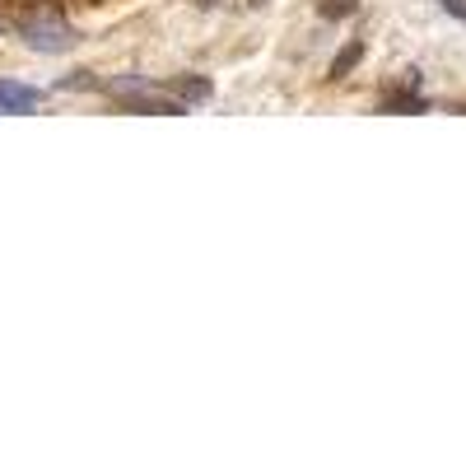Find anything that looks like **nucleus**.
I'll return each instance as SVG.
<instances>
[{
    "label": "nucleus",
    "mask_w": 466,
    "mask_h": 466,
    "mask_svg": "<svg viewBox=\"0 0 466 466\" xmlns=\"http://www.w3.org/2000/svg\"><path fill=\"white\" fill-rule=\"evenodd\" d=\"M24 43L33 47V52H70L75 47V28L66 24V19H56V15H43V19H24Z\"/></svg>",
    "instance_id": "obj_1"
},
{
    "label": "nucleus",
    "mask_w": 466,
    "mask_h": 466,
    "mask_svg": "<svg viewBox=\"0 0 466 466\" xmlns=\"http://www.w3.org/2000/svg\"><path fill=\"white\" fill-rule=\"evenodd\" d=\"M37 103H43V89L19 85V80H0V112H10V116H28Z\"/></svg>",
    "instance_id": "obj_2"
},
{
    "label": "nucleus",
    "mask_w": 466,
    "mask_h": 466,
    "mask_svg": "<svg viewBox=\"0 0 466 466\" xmlns=\"http://www.w3.org/2000/svg\"><path fill=\"white\" fill-rule=\"evenodd\" d=\"M424 107H430V103H424L420 89H410V85L382 98V112H397V116H415V112H424Z\"/></svg>",
    "instance_id": "obj_3"
},
{
    "label": "nucleus",
    "mask_w": 466,
    "mask_h": 466,
    "mask_svg": "<svg viewBox=\"0 0 466 466\" xmlns=\"http://www.w3.org/2000/svg\"><path fill=\"white\" fill-rule=\"evenodd\" d=\"M168 89H173V98H182L187 107H191V103H206V98H210V80H201V75H187V80H173Z\"/></svg>",
    "instance_id": "obj_4"
},
{
    "label": "nucleus",
    "mask_w": 466,
    "mask_h": 466,
    "mask_svg": "<svg viewBox=\"0 0 466 466\" xmlns=\"http://www.w3.org/2000/svg\"><path fill=\"white\" fill-rule=\"evenodd\" d=\"M360 56H364V43H350L345 52H336V61H331V80H345V75L360 66Z\"/></svg>",
    "instance_id": "obj_5"
},
{
    "label": "nucleus",
    "mask_w": 466,
    "mask_h": 466,
    "mask_svg": "<svg viewBox=\"0 0 466 466\" xmlns=\"http://www.w3.org/2000/svg\"><path fill=\"white\" fill-rule=\"evenodd\" d=\"M318 15L322 19H345V15H355V0H318Z\"/></svg>",
    "instance_id": "obj_6"
},
{
    "label": "nucleus",
    "mask_w": 466,
    "mask_h": 466,
    "mask_svg": "<svg viewBox=\"0 0 466 466\" xmlns=\"http://www.w3.org/2000/svg\"><path fill=\"white\" fill-rule=\"evenodd\" d=\"M61 89H94V75L80 70V75H70V80H61Z\"/></svg>",
    "instance_id": "obj_7"
},
{
    "label": "nucleus",
    "mask_w": 466,
    "mask_h": 466,
    "mask_svg": "<svg viewBox=\"0 0 466 466\" xmlns=\"http://www.w3.org/2000/svg\"><path fill=\"white\" fill-rule=\"evenodd\" d=\"M443 10H448L452 19H461V24H466V0H443Z\"/></svg>",
    "instance_id": "obj_8"
}]
</instances>
